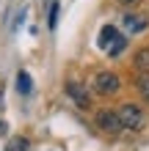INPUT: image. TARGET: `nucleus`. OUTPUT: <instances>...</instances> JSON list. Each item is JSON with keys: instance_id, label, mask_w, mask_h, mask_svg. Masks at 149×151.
I'll return each instance as SVG.
<instances>
[{"instance_id": "1", "label": "nucleus", "mask_w": 149, "mask_h": 151, "mask_svg": "<svg viewBox=\"0 0 149 151\" xmlns=\"http://www.w3.org/2000/svg\"><path fill=\"white\" fill-rule=\"evenodd\" d=\"M119 121H121L124 129L141 132L146 127V113L138 107V104H121V107H119Z\"/></svg>"}, {"instance_id": "2", "label": "nucleus", "mask_w": 149, "mask_h": 151, "mask_svg": "<svg viewBox=\"0 0 149 151\" xmlns=\"http://www.w3.org/2000/svg\"><path fill=\"white\" fill-rule=\"evenodd\" d=\"M121 88V80L116 72H97L94 74V91L102 93V96H113Z\"/></svg>"}, {"instance_id": "3", "label": "nucleus", "mask_w": 149, "mask_h": 151, "mask_svg": "<svg viewBox=\"0 0 149 151\" xmlns=\"http://www.w3.org/2000/svg\"><path fill=\"white\" fill-rule=\"evenodd\" d=\"M94 121H97V127L102 132H108V135H119V132H121L119 113H113V110H100L97 115H94Z\"/></svg>"}, {"instance_id": "4", "label": "nucleus", "mask_w": 149, "mask_h": 151, "mask_svg": "<svg viewBox=\"0 0 149 151\" xmlns=\"http://www.w3.org/2000/svg\"><path fill=\"white\" fill-rule=\"evenodd\" d=\"M66 93H69V99H72L77 107H91V96H89V91L80 85V83H75V80H69L66 83Z\"/></svg>"}, {"instance_id": "5", "label": "nucleus", "mask_w": 149, "mask_h": 151, "mask_svg": "<svg viewBox=\"0 0 149 151\" xmlns=\"http://www.w3.org/2000/svg\"><path fill=\"white\" fill-rule=\"evenodd\" d=\"M121 25H124V30H130V33H144L149 28V19L144 14H124Z\"/></svg>"}, {"instance_id": "6", "label": "nucleus", "mask_w": 149, "mask_h": 151, "mask_svg": "<svg viewBox=\"0 0 149 151\" xmlns=\"http://www.w3.org/2000/svg\"><path fill=\"white\" fill-rule=\"evenodd\" d=\"M116 36H119V30L113 28V25H105V28L100 30V39H97V47L100 50H108L113 41H116Z\"/></svg>"}, {"instance_id": "7", "label": "nucleus", "mask_w": 149, "mask_h": 151, "mask_svg": "<svg viewBox=\"0 0 149 151\" xmlns=\"http://www.w3.org/2000/svg\"><path fill=\"white\" fill-rule=\"evenodd\" d=\"M133 66H135V72L149 74V47H141V50L133 55Z\"/></svg>"}, {"instance_id": "8", "label": "nucleus", "mask_w": 149, "mask_h": 151, "mask_svg": "<svg viewBox=\"0 0 149 151\" xmlns=\"http://www.w3.org/2000/svg\"><path fill=\"white\" fill-rule=\"evenodd\" d=\"M31 88H33L31 74H28V72H17V91H20V96H28Z\"/></svg>"}, {"instance_id": "9", "label": "nucleus", "mask_w": 149, "mask_h": 151, "mask_svg": "<svg viewBox=\"0 0 149 151\" xmlns=\"http://www.w3.org/2000/svg\"><path fill=\"white\" fill-rule=\"evenodd\" d=\"M124 50H127V36H121V33H119V36H116V41H113L110 47H108V55H110V58H119Z\"/></svg>"}, {"instance_id": "10", "label": "nucleus", "mask_w": 149, "mask_h": 151, "mask_svg": "<svg viewBox=\"0 0 149 151\" xmlns=\"http://www.w3.org/2000/svg\"><path fill=\"white\" fill-rule=\"evenodd\" d=\"M6 151H31V143H28V140H25L22 135H17V137H11V140H8Z\"/></svg>"}, {"instance_id": "11", "label": "nucleus", "mask_w": 149, "mask_h": 151, "mask_svg": "<svg viewBox=\"0 0 149 151\" xmlns=\"http://www.w3.org/2000/svg\"><path fill=\"white\" fill-rule=\"evenodd\" d=\"M135 88H138V96H141L144 102H149V74H141V77H138Z\"/></svg>"}, {"instance_id": "12", "label": "nucleus", "mask_w": 149, "mask_h": 151, "mask_svg": "<svg viewBox=\"0 0 149 151\" xmlns=\"http://www.w3.org/2000/svg\"><path fill=\"white\" fill-rule=\"evenodd\" d=\"M58 0H52V6H50V14H47V25H50V30H55V25H58Z\"/></svg>"}, {"instance_id": "13", "label": "nucleus", "mask_w": 149, "mask_h": 151, "mask_svg": "<svg viewBox=\"0 0 149 151\" xmlns=\"http://www.w3.org/2000/svg\"><path fill=\"white\" fill-rule=\"evenodd\" d=\"M119 3H121V6H135L138 0H119Z\"/></svg>"}]
</instances>
